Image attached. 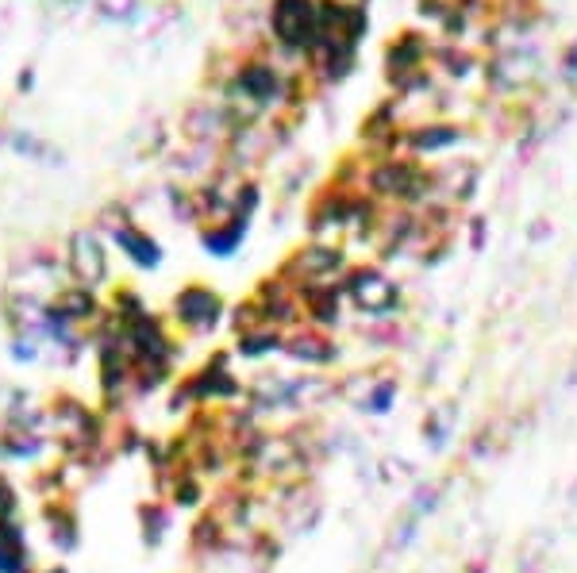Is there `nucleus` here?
Segmentation results:
<instances>
[{
	"label": "nucleus",
	"instance_id": "f257e3e1",
	"mask_svg": "<svg viewBox=\"0 0 577 573\" xmlns=\"http://www.w3.org/2000/svg\"><path fill=\"white\" fill-rule=\"evenodd\" d=\"M343 297L351 300L358 312H366V316H393L401 308L397 281L385 270H374V266H362V270H351V274L343 277Z\"/></svg>",
	"mask_w": 577,
	"mask_h": 573
},
{
	"label": "nucleus",
	"instance_id": "f03ea898",
	"mask_svg": "<svg viewBox=\"0 0 577 573\" xmlns=\"http://www.w3.org/2000/svg\"><path fill=\"white\" fill-rule=\"evenodd\" d=\"M281 354H289V362H301V366H312V370H331V366H339V358H343V350L339 343L327 335L324 327H293L289 335H285V343H281Z\"/></svg>",
	"mask_w": 577,
	"mask_h": 573
},
{
	"label": "nucleus",
	"instance_id": "7ed1b4c3",
	"mask_svg": "<svg viewBox=\"0 0 577 573\" xmlns=\"http://www.w3.org/2000/svg\"><path fill=\"white\" fill-rule=\"evenodd\" d=\"M224 316V300L216 297L212 289L201 285H189L181 297L174 300V320L189 331H212Z\"/></svg>",
	"mask_w": 577,
	"mask_h": 573
},
{
	"label": "nucleus",
	"instance_id": "20e7f679",
	"mask_svg": "<svg viewBox=\"0 0 577 573\" xmlns=\"http://www.w3.org/2000/svg\"><path fill=\"white\" fill-rule=\"evenodd\" d=\"M74 277L81 285H97L104 277V250L93 235H77L74 239Z\"/></svg>",
	"mask_w": 577,
	"mask_h": 573
},
{
	"label": "nucleus",
	"instance_id": "39448f33",
	"mask_svg": "<svg viewBox=\"0 0 577 573\" xmlns=\"http://www.w3.org/2000/svg\"><path fill=\"white\" fill-rule=\"evenodd\" d=\"M397 397H401V385H397V377L385 370V374L374 381V389H370L366 397L358 400L354 408H358L362 416H377V420H381V416H389V412H393Z\"/></svg>",
	"mask_w": 577,
	"mask_h": 573
},
{
	"label": "nucleus",
	"instance_id": "423d86ee",
	"mask_svg": "<svg viewBox=\"0 0 577 573\" xmlns=\"http://www.w3.org/2000/svg\"><path fill=\"white\" fill-rule=\"evenodd\" d=\"M281 343H285V331L274 324H262V327H254V331H243L239 335V354L243 358H251V362H258V358H266V354H277L281 350Z\"/></svg>",
	"mask_w": 577,
	"mask_h": 573
},
{
	"label": "nucleus",
	"instance_id": "0eeeda50",
	"mask_svg": "<svg viewBox=\"0 0 577 573\" xmlns=\"http://www.w3.org/2000/svg\"><path fill=\"white\" fill-rule=\"evenodd\" d=\"M24 535L20 527H12L8 520H0V573H24Z\"/></svg>",
	"mask_w": 577,
	"mask_h": 573
},
{
	"label": "nucleus",
	"instance_id": "6e6552de",
	"mask_svg": "<svg viewBox=\"0 0 577 573\" xmlns=\"http://www.w3.org/2000/svg\"><path fill=\"white\" fill-rule=\"evenodd\" d=\"M116 243H120V247L131 254V262H135V266H143V270H154V266L162 262V250L154 247L147 235L131 231V227H120V231H116Z\"/></svg>",
	"mask_w": 577,
	"mask_h": 573
},
{
	"label": "nucleus",
	"instance_id": "1a4fd4ad",
	"mask_svg": "<svg viewBox=\"0 0 577 573\" xmlns=\"http://www.w3.org/2000/svg\"><path fill=\"white\" fill-rule=\"evenodd\" d=\"M451 416H454V404H443V408H435V412L424 420L420 431H424V439H427V447H431V450L447 447V439H451V424H454Z\"/></svg>",
	"mask_w": 577,
	"mask_h": 573
},
{
	"label": "nucleus",
	"instance_id": "9d476101",
	"mask_svg": "<svg viewBox=\"0 0 577 573\" xmlns=\"http://www.w3.org/2000/svg\"><path fill=\"white\" fill-rule=\"evenodd\" d=\"M439 504H443V485H435V481H416V493H412L408 512H416V516L424 520V516H435V512H439Z\"/></svg>",
	"mask_w": 577,
	"mask_h": 573
},
{
	"label": "nucleus",
	"instance_id": "9b49d317",
	"mask_svg": "<svg viewBox=\"0 0 577 573\" xmlns=\"http://www.w3.org/2000/svg\"><path fill=\"white\" fill-rule=\"evenodd\" d=\"M239 239H243V220L220 227V231H208V235H204V247L224 258V254H231V250L239 247Z\"/></svg>",
	"mask_w": 577,
	"mask_h": 573
},
{
	"label": "nucleus",
	"instance_id": "f8f14e48",
	"mask_svg": "<svg viewBox=\"0 0 577 573\" xmlns=\"http://www.w3.org/2000/svg\"><path fill=\"white\" fill-rule=\"evenodd\" d=\"M416 531H420V516H416V512H404L401 524L393 527V535H389V547L404 550L408 543H412V539H416Z\"/></svg>",
	"mask_w": 577,
	"mask_h": 573
},
{
	"label": "nucleus",
	"instance_id": "ddd939ff",
	"mask_svg": "<svg viewBox=\"0 0 577 573\" xmlns=\"http://www.w3.org/2000/svg\"><path fill=\"white\" fill-rule=\"evenodd\" d=\"M377 474L385 485H397V481H408V462L397 458V454H385L381 462H377Z\"/></svg>",
	"mask_w": 577,
	"mask_h": 573
},
{
	"label": "nucleus",
	"instance_id": "4468645a",
	"mask_svg": "<svg viewBox=\"0 0 577 573\" xmlns=\"http://www.w3.org/2000/svg\"><path fill=\"white\" fill-rule=\"evenodd\" d=\"M139 516H143V520H147V543H158V539H162V527L170 524V516H166V512H162V508H143V512H139Z\"/></svg>",
	"mask_w": 577,
	"mask_h": 573
}]
</instances>
